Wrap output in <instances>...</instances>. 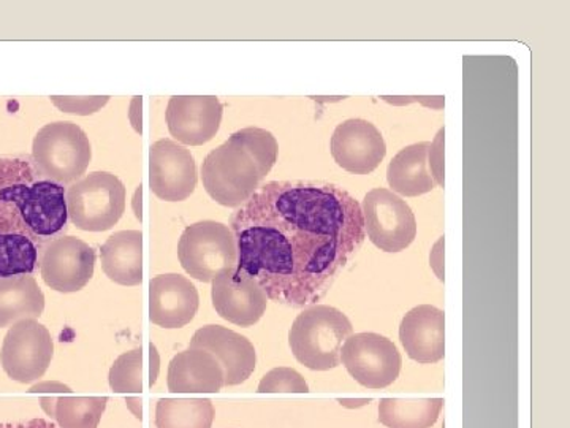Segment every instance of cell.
Segmentation results:
<instances>
[{
	"instance_id": "12",
	"label": "cell",
	"mask_w": 570,
	"mask_h": 428,
	"mask_svg": "<svg viewBox=\"0 0 570 428\" xmlns=\"http://www.w3.org/2000/svg\"><path fill=\"white\" fill-rule=\"evenodd\" d=\"M149 186L165 202H183L197 187V165L189 149L174 140H159L149 153Z\"/></svg>"
},
{
	"instance_id": "36",
	"label": "cell",
	"mask_w": 570,
	"mask_h": 428,
	"mask_svg": "<svg viewBox=\"0 0 570 428\" xmlns=\"http://www.w3.org/2000/svg\"><path fill=\"white\" fill-rule=\"evenodd\" d=\"M134 212L138 220H141V186L138 187L137 193L134 197Z\"/></svg>"
},
{
	"instance_id": "4",
	"label": "cell",
	"mask_w": 570,
	"mask_h": 428,
	"mask_svg": "<svg viewBox=\"0 0 570 428\" xmlns=\"http://www.w3.org/2000/svg\"><path fill=\"white\" fill-rule=\"evenodd\" d=\"M266 175L262 165L235 135L219 148L213 149L202 165L206 193L214 202L228 208L246 204Z\"/></svg>"
},
{
	"instance_id": "25",
	"label": "cell",
	"mask_w": 570,
	"mask_h": 428,
	"mask_svg": "<svg viewBox=\"0 0 570 428\" xmlns=\"http://www.w3.org/2000/svg\"><path fill=\"white\" fill-rule=\"evenodd\" d=\"M107 397H56L55 418L59 428H99Z\"/></svg>"
},
{
	"instance_id": "13",
	"label": "cell",
	"mask_w": 570,
	"mask_h": 428,
	"mask_svg": "<svg viewBox=\"0 0 570 428\" xmlns=\"http://www.w3.org/2000/svg\"><path fill=\"white\" fill-rule=\"evenodd\" d=\"M387 154L381 130L365 119H347L332 137V156L344 171L367 175L376 171Z\"/></svg>"
},
{
	"instance_id": "19",
	"label": "cell",
	"mask_w": 570,
	"mask_h": 428,
	"mask_svg": "<svg viewBox=\"0 0 570 428\" xmlns=\"http://www.w3.org/2000/svg\"><path fill=\"white\" fill-rule=\"evenodd\" d=\"M224 388V370L204 349L179 352L168 366V390L174 393H216Z\"/></svg>"
},
{
	"instance_id": "9",
	"label": "cell",
	"mask_w": 570,
	"mask_h": 428,
	"mask_svg": "<svg viewBox=\"0 0 570 428\" xmlns=\"http://www.w3.org/2000/svg\"><path fill=\"white\" fill-rule=\"evenodd\" d=\"M362 213L365 234L385 253H400L406 250L417 235V221L411 206L384 187L366 194Z\"/></svg>"
},
{
	"instance_id": "3",
	"label": "cell",
	"mask_w": 570,
	"mask_h": 428,
	"mask_svg": "<svg viewBox=\"0 0 570 428\" xmlns=\"http://www.w3.org/2000/svg\"><path fill=\"white\" fill-rule=\"evenodd\" d=\"M352 322L337 308L313 305L296 317L288 332L295 359L314 371L333 370L341 363V348L352 335Z\"/></svg>"
},
{
	"instance_id": "23",
	"label": "cell",
	"mask_w": 570,
	"mask_h": 428,
	"mask_svg": "<svg viewBox=\"0 0 570 428\" xmlns=\"http://www.w3.org/2000/svg\"><path fill=\"white\" fill-rule=\"evenodd\" d=\"M444 398H382L379 420L389 428H430L436 424Z\"/></svg>"
},
{
	"instance_id": "34",
	"label": "cell",
	"mask_w": 570,
	"mask_h": 428,
	"mask_svg": "<svg viewBox=\"0 0 570 428\" xmlns=\"http://www.w3.org/2000/svg\"><path fill=\"white\" fill-rule=\"evenodd\" d=\"M126 407L135 416V419H142V401L140 397H127Z\"/></svg>"
},
{
	"instance_id": "29",
	"label": "cell",
	"mask_w": 570,
	"mask_h": 428,
	"mask_svg": "<svg viewBox=\"0 0 570 428\" xmlns=\"http://www.w3.org/2000/svg\"><path fill=\"white\" fill-rule=\"evenodd\" d=\"M442 138L444 129L439 130L436 140L431 143L430 148V171L433 175L436 186H444V153H442Z\"/></svg>"
},
{
	"instance_id": "32",
	"label": "cell",
	"mask_w": 570,
	"mask_h": 428,
	"mask_svg": "<svg viewBox=\"0 0 570 428\" xmlns=\"http://www.w3.org/2000/svg\"><path fill=\"white\" fill-rule=\"evenodd\" d=\"M130 123L137 133H141V97H134L129 111Z\"/></svg>"
},
{
	"instance_id": "11",
	"label": "cell",
	"mask_w": 570,
	"mask_h": 428,
	"mask_svg": "<svg viewBox=\"0 0 570 428\" xmlns=\"http://www.w3.org/2000/svg\"><path fill=\"white\" fill-rule=\"evenodd\" d=\"M94 266L96 253L77 236L52 240L40 257V272L45 284L62 294H73L85 289L92 280Z\"/></svg>"
},
{
	"instance_id": "20",
	"label": "cell",
	"mask_w": 570,
	"mask_h": 428,
	"mask_svg": "<svg viewBox=\"0 0 570 428\" xmlns=\"http://www.w3.org/2000/svg\"><path fill=\"white\" fill-rule=\"evenodd\" d=\"M430 142L406 146L389 165L387 179L392 193L417 197L436 187L430 171Z\"/></svg>"
},
{
	"instance_id": "7",
	"label": "cell",
	"mask_w": 570,
	"mask_h": 428,
	"mask_svg": "<svg viewBox=\"0 0 570 428\" xmlns=\"http://www.w3.org/2000/svg\"><path fill=\"white\" fill-rule=\"evenodd\" d=\"M178 257L187 275L202 283H213L227 270L236 269L238 250L228 225L200 221L183 232Z\"/></svg>"
},
{
	"instance_id": "15",
	"label": "cell",
	"mask_w": 570,
	"mask_h": 428,
	"mask_svg": "<svg viewBox=\"0 0 570 428\" xmlns=\"http://www.w3.org/2000/svg\"><path fill=\"white\" fill-rule=\"evenodd\" d=\"M189 348L204 349L216 357L224 370V386L243 385L257 366L254 344L227 327H202L195 332Z\"/></svg>"
},
{
	"instance_id": "14",
	"label": "cell",
	"mask_w": 570,
	"mask_h": 428,
	"mask_svg": "<svg viewBox=\"0 0 570 428\" xmlns=\"http://www.w3.org/2000/svg\"><path fill=\"white\" fill-rule=\"evenodd\" d=\"M212 299L217 314L239 327L257 324L268 307V296L261 284L236 269L213 281Z\"/></svg>"
},
{
	"instance_id": "31",
	"label": "cell",
	"mask_w": 570,
	"mask_h": 428,
	"mask_svg": "<svg viewBox=\"0 0 570 428\" xmlns=\"http://www.w3.org/2000/svg\"><path fill=\"white\" fill-rule=\"evenodd\" d=\"M0 428H59L47 419L20 420V422L0 424Z\"/></svg>"
},
{
	"instance_id": "1",
	"label": "cell",
	"mask_w": 570,
	"mask_h": 428,
	"mask_svg": "<svg viewBox=\"0 0 570 428\" xmlns=\"http://www.w3.org/2000/svg\"><path fill=\"white\" fill-rule=\"evenodd\" d=\"M236 270L269 300L314 305L365 242L362 205L337 184L269 182L230 220Z\"/></svg>"
},
{
	"instance_id": "2",
	"label": "cell",
	"mask_w": 570,
	"mask_h": 428,
	"mask_svg": "<svg viewBox=\"0 0 570 428\" xmlns=\"http://www.w3.org/2000/svg\"><path fill=\"white\" fill-rule=\"evenodd\" d=\"M22 157H0V278L31 275L69 221L61 184Z\"/></svg>"
},
{
	"instance_id": "26",
	"label": "cell",
	"mask_w": 570,
	"mask_h": 428,
	"mask_svg": "<svg viewBox=\"0 0 570 428\" xmlns=\"http://www.w3.org/2000/svg\"><path fill=\"white\" fill-rule=\"evenodd\" d=\"M142 349L124 352L111 366L108 381L116 393H141L142 392Z\"/></svg>"
},
{
	"instance_id": "5",
	"label": "cell",
	"mask_w": 570,
	"mask_h": 428,
	"mask_svg": "<svg viewBox=\"0 0 570 428\" xmlns=\"http://www.w3.org/2000/svg\"><path fill=\"white\" fill-rule=\"evenodd\" d=\"M91 143L80 126L70 121L47 124L32 143L37 171L51 182H77L91 164Z\"/></svg>"
},
{
	"instance_id": "17",
	"label": "cell",
	"mask_w": 570,
	"mask_h": 428,
	"mask_svg": "<svg viewBox=\"0 0 570 428\" xmlns=\"http://www.w3.org/2000/svg\"><path fill=\"white\" fill-rule=\"evenodd\" d=\"M200 305L197 288L186 276L167 273L149 284V319L164 329L189 324Z\"/></svg>"
},
{
	"instance_id": "16",
	"label": "cell",
	"mask_w": 570,
	"mask_h": 428,
	"mask_svg": "<svg viewBox=\"0 0 570 428\" xmlns=\"http://www.w3.org/2000/svg\"><path fill=\"white\" fill-rule=\"evenodd\" d=\"M224 107L214 96H175L167 107L168 130L184 145L200 146L216 137Z\"/></svg>"
},
{
	"instance_id": "30",
	"label": "cell",
	"mask_w": 570,
	"mask_h": 428,
	"mask_svg": "<svg viewBox=\"0 0 570 428\" xmlns=\"http://www.w3.org/2000/svg\"><path fill=\"white\" fill-rule=\"evenodd\" d=\"M70 386L63 385V382L59 381H43L36 382L31 389H29V393H71Z\"/></svg>"
},
{
	"instance_id": "24",
	"label": "cell",
	"mask_w": 570,
	"mask_h": 428,
	"mask_svg": "<svg viewBox=\"0 0 570 428\" xmlns=\"http://www.w3.org/2000/svg\"><path fill=\"white\" fill-rule=\"evenodd\" d=\"M214 405L208 398H163L157 401V428H212Z\"/></svg>"
},
{
	"instance_id": "27",
	"label": "cell",
	"mask_w": 570,
	"mask_h": 428,
	"mask_svg": "<svg viewBox=\"0 0 570 428\" xmlns=\"http://www.w3.org/2000/svg\"><path fill=\"white\" fill-rule=\"evenodd\" d=\"M261 393H306L309 386L294 368L279 367L268 371L258 385Z\"/></svg>"
},
{
	"instance_id": "18",
	"label": "cell",
	"mask_w": 570,
	"mask_h": 428,
	"mask_svg": "<svg viewBox=\"0 0 570 428\" xmlns=\"http://www.w3.org/2000/svg\"><path fill=\"white\" fill-rule=\"evenodd\" d=\"M400 340L415 362L436 363L444 359V311L431 305L412 308L401 321Z\"/></svg>"
},
{
	"instance_id": "6",
	"label": "cell",
	"mask_w": 570,
	"mask_h": 428,
	"mask_svg": "<svg viewBox=\"0 0 570 428\" xmlns=\"http://www.w3.org/2000/svg\"><path fill=\"white\" fill-rule=\"evenodd\" d=\"M66 201L70 221L80 231H110L126 212V187L116 175L92 172L71 184Z\"/></svg>"
},
{
	"instance_id": "21",
	"label": "cell",
	"mask_w": 570,
	"mask_h": 428,
	"mask_svg": "<svg viewBox=\"0 0 570 428\" xmlns=\"http://www.w3.org/2000/svg\"><path fill=\"white\" fill-rule=\"evenodd\" d=\"M102 269L112 283L121 285L141 284L142 281V235L140 231L116 232L105 242Z\"/></svg>"
},
{
	"instance_id": "10",
	"label": "cell",
	"mask_w": 570,
	"mask_h": 428,
	"mask_svg": "<svg viewBox=\"0 0 570 428\" xmlns=\"http://www.w3.org/2000/svg\"><path fill=\"white\" fill-rule=\"evenodd\" d=\"M341 362L358 385L384 389L400 377L401 354L387 337L379 333H355L341 348Z\"/></svg>"
},
{
	"instance_id": "33",
	"label": "cell",
	"mask_w": 570,
	"mask_h": 428,
	"mask_svg": "<svg viewBox=\"0 0 570 428\" xmlns=\"http://www.w3.org/2000/svg\"><path fill=\"white\" fill-rule=\"evenodd\" d=\"M149 349H151V352H149V357H151V366H149V386H154L157 382V378H159L160 356L154 344H151Z\"/></svg>"
},
{
	"instance_id": "8",
	"label": "cell",
	"mask_w": 570,
	"mask_h": 428,
	"mask_svg": "<svg viewBox=\"0 0 570 428\" xmlns=\"http://www.w3.org/2000/svg\"><path fill=\"white\" fill-rule=\"evenodd\" d=\"M55 343L50 330L37 319H22L3 338L0 363L7 377L20 385L37 382L51 366Z\"/></svg>"
},
{
	"instance_id": "28",
	"label": "cell",
	"mask_w": 570,
	"mask_h": 428,
	"mask_svg": "<svg viewBox=\"0 0 570 428\" xmlns=\"http://www.w3.org/2000/svg\"><path fill=\"white\" fill-rule=\"evenodd\" d=\"M110 97L96 96V97H59L52 96L51 103L55 107L63 113H71V115L89 116L94 115L108 104Z\"/></svg>"
},
{
	"instance_id": "22",
	"label": "cell",
	"mask_w": 570,
	"mask_h": 428,
	"mask_svg": "<svg viewBox=\"0 0 570 428\" xmlns=\"http://www.w3.org/2000/svg\"><path fill=\"white\" fill-rule=\"evenodd\" d=\"M45 295L31 275L0 278V327L43 314Z\"/></svg>"
},
{
	"instance_id": "35",
	"label": "cell",
	"mask_w": 570,
	"mask_h": 428,
	"mask_svg": "<svg viewBox=\"0 0 570 428\" xmlns=\"http://www.w3.org/2000/svg\"><path fill=\"white\" fill-rule=\"evenodd\" d=\"M40 407L43 409L45 415H47L48 418H55L56 397H41Z\"/></svg>"
}]
</instances>
